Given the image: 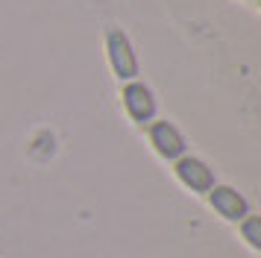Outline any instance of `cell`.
Masks as SVG:
<instances>
[{"instance_id": "cell-1", "label": "cell", "mask_w": 261, "mask_h": 258, "mask_svg": "<svg viewBox=\"0 0 261 258\" xmlns=\"http://www.w3.org/2000/svg\"><path fill=\"white\" fill-rule=\"evenodd\" d=\"M106 47H109V62H112L115 76L118 80H135L138 76V59L132 53L129 38L120 33V30H112L106 38Z\"/></svg>"}, {"instance_id": "cell-2", "label": "cell", "mask_w": 261, "mask_h": 258, "mask_svg": "<svg viewBox=\"0 0 261 258\" xmlns=\"http://www.w3.org/2000/svg\"><path fill=\"white\" fill-rule=\"evenodd\" d=\"M123 106H126V112L132 115V120H138V123H147V120H153V115H155L153 91H150L144 82H129V85L123 88Z\"/></svg>"}, {"instance_id": "cell-3", "label": "cell", "mask_w": 261, "mask_h": 258, "mask_svg": "<svg viewBox=\"0 0 261 258\" xmlns=\"http://www.w3.org/2000/svg\"><path fill=\"white\" fill-rule=\"evenodd\" d=\"M150 141H153V147L159 150V156H165V159H179V156L185 152V138H182L179 129L173 126V123H167V120L150 123Z\"/></svg>"}, {"instance_id": "cell-4", "label": "cell", "mask_w": 261, "mask_h": 258, "mask_svg": "<svg viewBox=\"0 0 261 258\" xmlns=\"http://www.w3.org/2000/svg\"><path fill=\"white\" fill-rule=\"evenodd\" d=\"M176 176L191 188V191H212L214 188V173L212 167L194 156H185L176 162Z\"/></svg>"}, {"instance_id": "cell-5", "label": "cell", "mask_w": 261, "mask_h": 258, "mask_svg": "<svg viewBox=\"0 0 261 258\" xmlns=\"http://www.w3.org/2000/svg\"><path fill=\"white\" fill-rule=\"evenodd\" d=\"M212 205L220 214H223L226 220H244L249 214V205H247V199L241 197L238 191H232V188H212Z\"/></svg>"}, {"instance_id": "cell-6", "label": "cell", "mask_w": 261, "mask_h": 258, "mask_svg": "<svg viewBox=\"0 0 261 258\" xmlns=\"http://www.w3.org/2000/svg\"><path fill=\"white\" fill-rule=\"evenodd\" d=\"M258 226H261L258 217H249V220L244 223V235H247V241H249L252 246H258V244H261V241H258Z\"/></svg>"}]
</instances>
